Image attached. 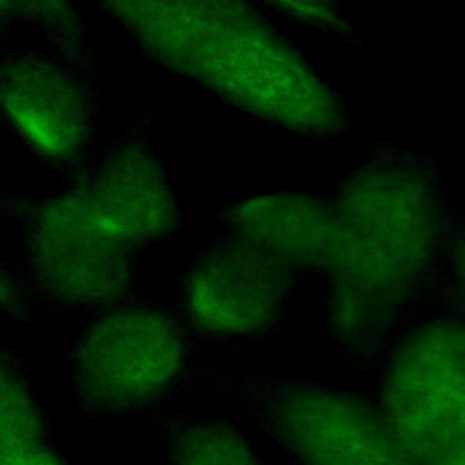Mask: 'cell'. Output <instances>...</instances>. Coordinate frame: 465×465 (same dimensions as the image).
Segmentation results:
<instances>
[{"label": "cell", "mask_w": 465, "mask_h": 465, "mask_svg": "<svg viewBox=\"0 0 465 465\" xmlns=\"http://www.w3.org/2000/svg\"><path fill=\"white\" fill-rule=\"evenodd\" d=\"M327 200V332L347 365L374 372L396 332L441 291L463 296L465 287L447 274L463 216L440 162L392 140L374 142Z\"/></svg>", "instance_id": "6da1fadb"}, {"label": "cell", "mask_w": 465, "mask_h": 465, "mask_svg": "<svg viewBox=\"0 0 465 465\" xmlns=\"http://www.w3.org/2000/svg\"><path fill=\"white\" fill-rule=\"evenodd\" d=\"M151 64L302 138L352 125L347 105L254 0H96Z\"/></svg>", "instance_id": "7a4b0ae2"}, {"label": "cell", "mask_w": 465, "mask_h": 465, "mask_svg": "<svg viewBox=\"0 0 465 465\" xmlns=\"http://www.w3.org/2000/svg\"><path fill=\"white\" fill-rule=\"evenodd\" d=\"M189 392L236 405L296 465H418L371 392L231 361L196 363Z\"/></svg>", "instance_id": "3957f363"}, {"label": "cell", "mask_w": 465, "mask_h": 465, "mask_svg": "<svg viewBox=\"0 0 465 465\" xmlns=\"http://www.w3.org/2000/svg\"><path fill=\"white\" fill-rule=\"evenodd\" d=\"M196 352L176 309L142 292L94 312L60 354L78 423L171 405L185 392Z\"/></svg>", "instance_id": "277c9868"}, {"label": "cell", "mask_w": 465, "mask_h": 465, "mask_svg": "<svg viewBox=\"0 0 465 465\" xmlns=\"http://www.w3.org/2000/svg\"><path fill=\"white\" fill-rule=\"evenodd\" d=\"M371 391L416 460L465 449L463 303L438 296L392 338Z\"/></svg>", "instance_id": "5b68a950"}, {"label": "cell", "mask_w": 465, "mask_h": 465, "mask_svg": "<svg viewBox=\"0 0 465 465\" xmlns=\"http://www.w3.org/2000/svg\"><path fill=\"white\" fill-rule=\"evenodd\" d=\"M302 276L252 240L225 229L171 276L174 309L198 345L263 343L280 332Z\"/></svg>", "instance_id": "8992f818"}, {"label": "cell", "mask_w": 465, "mask_h": 465, "mask_svg": "<svg viewBox=\"0 0 465 465\" xmlns=\"http://www.w3.org/2000/svg\"><path fill=\"white\" fill-rule=\"evenodd\" d=\"M138 260L140 249L94 220L78 180L29 214L25 269L47 309L94 314L138 294Z\"/></svg>", "instance_id": "52a82bcc"}, {"label": "cell", "mask_w": 465, "mask_h": 465, "mask_svg": "<svg viewBox=\"0 0 465 465\" xmlns=\"http://www.w3.org/2000/svg\"><path fill=\"white\" fill-rule=\"evenodd\" d=\"M0 111L49 167L74 180L87 174L100 116L89 74L42 54L20 56L0 73Z\"/></svg>", "instance_id": "ba28073f"}, {"label": "cell", "mask_w": 465, "mask_h": 465, "mask_svg": "<svg viewBox=\"0 0 465 465\" xmlns=\"http://www.w3.org/2000/svg\"><path fill=\"white\" fill-rule=\"evenodd\" d=\"M78 182L94 220L140 251L167 242L183 225L182 207L154 149L147 114L114 136L96 167Z\"/></svg>", "instance_id": "9c48e42d"}, {"label": "cell", "mask_w": 465, "mask_h": 465, "mask_svg": "<svg viewBox=\"0 0 465 465\" xmlns=\"http://www.w3.org/2000/svg\"><path fill=\"white\" fill-rule=\"evenodd\" d=\"M214 218L302 274H322L331 240L327 194H256L223 205Z\"/></svg>", "instance_id": "30bf717a"}, {"label": "cell", "mask_w": 465, "mask_h": 465, "mask_svg": "<svg viewBox=\"0 0 465 465\" xmlns=\"http://www.w3.org/2000/svg\"><path fill=\"white\" fill-rule=\"evenodd\" d=\"M165 465H267L245 434L227 420L200 418L165 405L151 414Z\"/></svg>", "instance_id": "8fae6325"}, {"label": "cell", "mask_w": 465, "mask_h": 465, "mask_svg": "<svg viewBox=\"0 0 465 465\" xmlns=\"http://www.w3.org/2000/svg\"><path fill=\"white\" fill-rule=\"evenodd\" d=\"M58 436L40 401L27 361L0 345V463L60 443Z\"/></svg>", "instance_id": "7c38bea8"}, {"label": "cell", "mask_w": 465, "mask_h": 465, "mask_svg": "<svg viewBox=\"0 0 465 465\" xmlns=\"http://www.w3.org/2000/svg\"><path fill=\"white\" fill-rule=\"evenodd\" d=\"M287 18H294L303 25L331 33L349 45L363 49L352 24L349 22L343 0H260Z\"/></svg>", "instance_id": "4fadbf2b"}, {"label": "cell", "mask_w": 465, "mask_h": 465, "mask_svg": "<svg viewBox=\"0 0 465 465\" xmlns=\"http://www.w3.org/2000/svg\"><path fill=\"white\" fill-rule=\"evenodd\" d=\"M33 303L31 291L0 265V312L18 323L31 325L36 320Z\"/></svg>", "instance_id": "5bb4252c"}, {"label": "cell", "mask_w": 465, "mask_h": 465, "mask_svg": "<svg viewBox=\"0 0 465 465\" xmlns=\"http://www.w3.org/2000/svg\"><path fill=\"white\" fill-rule=\"evenodd\" d=\"M0 465H67V458L60 443H53V445L22 452Z\"/></svg>", "instance_id": "9a60e30c"}, {"label": "cell", "mask_w": 465, "mask_h": 465, "mask_svg": "<svg viewBox=\"0 0 465 465\" xmlns=\"http://www.w3.org/2000/svg\"><path fill=\"white\" fill-rule=\"evenodd\" d=\"M0 4L4 7L15 5L18 11L25 13L31 20H36L44 13V9L47 5V0H0Z\"/></svg>", "instance_id": "2e32d148"}, {"label": "cell", "mask_w": 465, "mask_h": 465, "mask_svg": "<svg viewBox=\"0 0 465 465\" xmlns=\"http://www.w3.org/2000/svg\"><path fill=\"white\" fill-rule=\"evenodd\" d=\"M463 450H465V449H458V450H452V452L436 456V458L421 460V461H418V465H465Z\"/></svg>", "instance_id": "e0dca14e"}, {"label": "cell", "mask_w": 465, "mask_h": 465, "mask_svg": "<svg viewBox=\"0 0 465 465\" xmlns=\"http://www.w3.org/2000/svg\"><path fill=\"white\" fill-rule=\"evenodd\" d=\"M2 9H4V5H2V4H0V15H2Z\"/></svg>", "instance_id": "ac0fdd59"}]
</instances>
